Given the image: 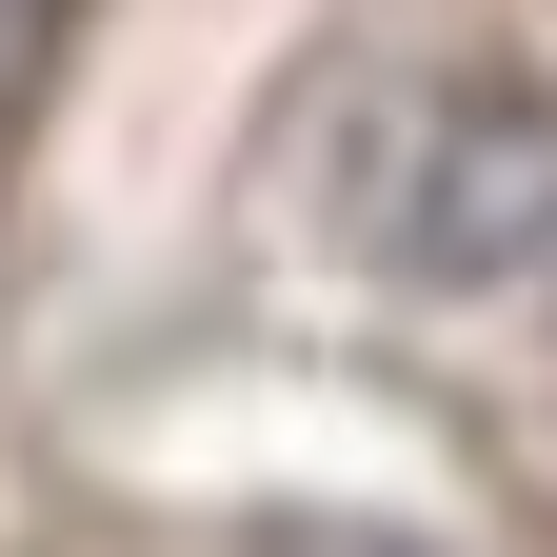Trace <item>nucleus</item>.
I'll return each mask as SVG.
<instances>
[{"label": "nucleus", "instance_id": "obj_1", "mask_svg": "<svg viewBox=\"0 0 557 557\" xmlns=\"http://www.w3.org/2000/svg\"><path fill=\"white\" fill-rule=\"evenodd\" d=\"M398 259H418V278H537V259H557V100H537V81L438 100L418 199H398Z\"/></svg>", "mask_w": 557, "mask_h": 557}, {"label": "nucleus", "instance_id": "obj_2", "mask_svg": "<svg viewBox=\"0 0 557 557\" xmlns=\"http://www.w3.org/2000/svg\"><path fill=\"white\" fill-rule=\"evenodd\" d=\"M0 81H21V0H0Z\"/></svg>", "mask_w": 557, "mask_h": 557}]
</instances>
